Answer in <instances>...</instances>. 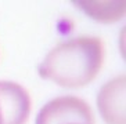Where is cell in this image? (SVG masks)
<instances>
[{"mask_svg": "<svg viewBox=\"0 0 126 124\" xmlns=\"http://www.w3.org/2000/svg\"><path fill=\"white\" fill-rule=\"evenodd\" d=\"M104 44L98 37L79 36L57 44L39 65L42 79L65 88L90 84L104 63Z\"/></svg>", "mask_w": 126, "mask_h": 124, "instance_id": "1", "label": "cell"}, {"mask_svg": "<svg viewBox=\"0 0 126 124\" xmlns=\"http://www.w3.org/2000/svg\"><path fill=\"white\" fill-rule=\"evenodd\" d=\"M35 124H94V117L86 101L64 95L48 101L37 113Z\"/></svg>", "mask_w": 126, "mask_h": 124, "instance_id": "2", "label": "cell"}, {"mask_svg": "<svg viewBox=\"0 0 126 124\" xmlns=\"http://www.w3.org/2000/svg\"><path fill=\"white\" fill-rule=\"evenodd\" d=\"M126 76L119 74L105 83L97 95V108L107 124H126Z\"/></svg>", "mask_w": 126, "mask_h": 124, "instance_id": "3", "label": "cell"}, {"mask_svg": "<svg viewBox=\"0 0 126 124\" xmlns=\"http://www.w3.org/2000/svg\"><path fill=\"white\" fill-rule=\"evenodd\" d=\"M31 113V97L14 81H0V124H25Z\"/></svg>", "mask_w": 126, "mask_h": 124, "instance_id": "4", "label": "cell"}, {"mask_svg": "<svg viewBox=\"0 0 126 124\" xmlns=\"http://www.w3.org/2000/svg\"><path fill=\"white\" fill-rule=\"evenodd\" d=\"M75 4H79V7L89 14L92 18L101 22H114L118 21L125 14V1H76Z\"/></svg>", "mask_w": 126, "mask_h": 124, "instance_id": "5", "label": "cell"}]
</instances>
